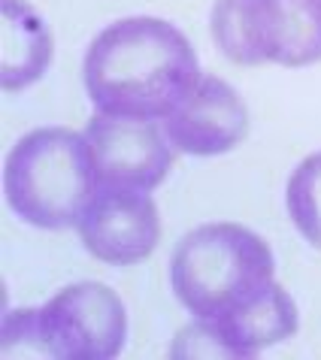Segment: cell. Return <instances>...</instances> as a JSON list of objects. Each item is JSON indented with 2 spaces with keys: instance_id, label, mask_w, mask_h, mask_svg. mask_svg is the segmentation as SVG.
I'll return each mask as SVG.
<instances>
[{
  "instance_id": "obj_8",
  "label": "cell",
  "mask_w": 321,
  "mask_h": 360,
  "mask_svg": "<svg viewBox=\"0 0 321 360\" xmlns=\"http://www.w3.org/2000/svg\"><path fill=\"white\" fill-rule=\"evenodd\" d=\"M164 134L185 155H225L248 136V109L225 79L200 76L191 97L164 118Z\"/></svg>"
},
{
  "instance_id": "obj_9",
  "label": "cell",
  "mask_w": 321,
  "mask_h": 360,
  "mask_svg": "<svg viewBox=\"0 0 321 360\" xmlns=\"http://www.w3.org/2000/svg\"><path fill=\"white\" fill-rule=\"evenodd\" d=\"M215 339L222 342L227 357H255L264 348L285 342L297 333V306L282 285H270L264 294L255 297L237 312L222 318H203Z\"/></svg>"
},
{
  "instance_id": "obj_10",
  "label": "cell",
  "mask_w": 321,
  "mask_h": 360,
  "mask_svg": "<svg viewBox=\"0 0 321 360\" xmlns=\"http://www.w3.org/2000/svg\"><path fill=\"white\" fill-rule=\"evenodd\" d=\"M52 34L43 15L25 0H0V85L6 94L25 91L52 64Z\"/></svg>"
},
{
  "instance_id": "obj_7",
  "label": "cell",
  "mask_w": 321,
  "mask_h": 360,
  "mask_svg": "<svg viewBox=\"0 0 321 360\" xmlns=\"http://www.w3.org/2000/svg\"><path fill=\"white\" fill-rule=\"evenodd\" d=\"M76 227L85 252L113 266L146 261L160 239L155 200L130 188H97Z\"/></svg>"
},
{
  "instance_id": "obj_11",
  "label": "cell",
  "mask_w": 321,
  "mask_h": 360,
  "mask_svg": "<svg viewBox=\"0 0 321 360\" xmlns=\"http://www.w3.org/2000/svg\"><path fill=\"white\" fill-rule=\"evenodd\" d=\"M285 203L297 233L321 252V152L297 164L285 188Z\"/></svg>"
},
{
  "instance_id": "obj_1",
  "label": "cell",
  "mask_w": 321,
  "mask_h": 360,
  "mask_svg": "<svg viewBox=\"0 0 321 360\" xmlns=\"http://www.w3.org/2000/svg\"><path fill=\"white\" fill-rule=\"evenodd\" d=\"M82 82L97 112L158 122L191 97L200 82V64L176 25L134 15L113 22L92 39Z\"/></svg>"
},
{
  "instance_id": "obj_4",
  "label": "cell",
  "mask_w": 321,
  "mask_h": 360,
  "mask_svg": "<svg viewBox=\"0 0 321 360\" xmlns=\"http://www.w3.org/2000/svg\"><path fill=\"white\" fill-rule=\"evenodd\" d=\"M213 39L234 64L321 61V0H215Z\"/></svg>"
},
{
  "instance_id": "obj_2",
  "label": "cell",
  "mask_w": 321,
  "mask_h": 360,
  "mask_svg": "<svg viewBox=\"0 0 321 360\" xmlns=\"http://www.w3.org/2000/svg\"><path fill=\"white\" fill-rule=\"evenodd\" d=\"M276 261L255 230L230 221L200 224L179 239L170 261L176 300L194 318H222L276 282Z\"/></svg>"
},
{
  "instance_id": "obj_3",
  "label": "cell",
  "mask_w": 321,
  "mask_h": 360,
  "mask_svg": "<svg viewBox=\"0 0 321 360\" xmlns=\"http://www.w3.org/2000/svg\"><path fill=\"white\" fill-rule=\"evenodd\" d=\"M94 191L97 179L85 134L70 127H39L25 134L6 155V206L34 227H76Z\"/></svg>"
},
{
  "instance_id": "obj_6",
  "label": "cell",
  "mask_w": 321,
  "mask_h": 360,
  "mask_svg": "<svg viewBox=\"0 0 321 360\" xmlns=\"http://www.w3.org/2000/svg\"><path fill=\"white\" fill-rule=\"evenodd\" d=\"M97 188L155 191L173 167V143L149 118L94 112L85 124Z\"/></svg>"
},
{
  "instance_id": "obj_5",
  "label": "cell",
  "mask_w": 321,
  "mask_h": 360,
  "mask_svg": "<svg viewBox=\"0 0 321 360\" xmlns=\"http://www.w3.org/2000/svg\"><path fill=\"white\" fill-rule=\"evenodd\" d=\"M39 352L55 360H113L127 339V312L113 288L76 282L37 309Z\"/></svg>"
}]
</instances>
